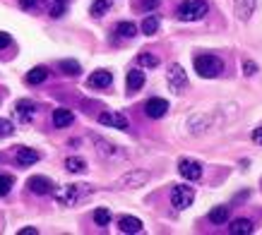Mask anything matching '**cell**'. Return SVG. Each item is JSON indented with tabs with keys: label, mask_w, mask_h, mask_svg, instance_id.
Returning a JSON list of instances; mask_svg holds the SVG:
<instances>
[{
	"label": "cell",
	"mask_w": 262,
	"mask_h": 235,
	"mask_svg": "<svg viewBox=\"0 0 262 235\" xmlns=\"http://www.w3.org/2000/svg\"><path fill=\"white\" fill-rule=\"evenodd\" d=\"M178 171L185 180H200L202 178V166L198 161H192V158H183L181 163H178Z\"/></svg>",
	"instance_id": "cell-7"
},
{
	"label": "cell",
	"mask_w": 262,
	"mask_h": 235,
	"mask_svg": "<svg viewBox=\"0 0 262 235\" xmlns=\"http://www.w3.org/2000/svg\"><path fill=\"white\" fill-rule=\"evenodd\" d=\"M92 195V187L89 185H65L60 192H56V199L58 204H63V206H75V204H80L82 199H87Z\"/></svg>",
	"instance_id": "cell-1"
},
{
	"label": "cell",
	"mask_w": 262,
	"mask_h": 235,
	"mask_svg": "<svg viewBox=\"0 0 262 235\" xmlns=\"http://www.w3.org/2000/svg\"><path fill=\"white\" fill-rule=\"evenodd\" d=\"M12 132H15L12 123H10V120H5V118H0V137H10Z\"/></svg>",
	"instance_id": "cell-29"
},
{
	"label": "cell",
	"mask_w": 262,
	"mask_h": 235,
	"mask_svg": "<svg viewBox=\"0 0 262 235\" xmlns=\"http://www.w3.org/2000/svg\"><path fill=\"white\" fill-rule=\"evenodd\" d=\"M159 5V0H144V10H151Z\"/></svg>",
	"instance_id": "cell-34"
},
{
	"label": "cell",
	"mask_w": 262,
	"mask_h": 235,
	"mask_svg": "<svg viewBox=\"0 0 262 235\" xmlns=\"http://www.w3.org/2000/svg\"><path fill=\"white\" fill-rule=\"evenodd\" d=\"M72 120H75L72 110H68V108H56L53 110V125L56 127H68V125H72Z\"/></svg>",
	"instance_id": "cell-17"
},
{
	"label": "cell",
	"mask_w": 262,
	"mask_h": 235,
	"mask_svg": "<svg viewBox=\"0 0 262 235\" xmlns=\"http://www.w3.org/2000/svg\"><path fill=\"white\" fill-rule=\"evenodd\" d=\"M253 139L257 142V144H262V127H257V130L253 132Z\"/></svg>",
	"instance_id": "cell-33"
},
{
	"label": "cell",
	"mask_w": 262,
	"mask_h": 235,
	"mask_svg": "<svg viewBox=\"0 0 262 235\" xmlns=\"http://www.w3.org/2000/svg\"><path fill=\"white\" fill-rule=\"evenodd\" d=\"M39 158H41L39 151L27 149V147H19V149H17V163L19 166H34Z\"/></svg>",
	"instance_id": "cell-16"
},
{
	"label": "cell",
	"mask_w": 262,
	"mask_h": 235,
	"mask_svg": "<svg viewBox=\"0 0 262 235\" xmlns=\"http://www.w3.org/2000/svg\"><path fill=\"white\" fill-rule=\"evenodd\" d=\"M113 0H94L92 3V8H89V12H92V17H103L108 10H111Z\"/></svg>",
	"instance_id": "cell-19"
},
{
	"label": "cell",
	"mask_w": 262,
	"mask_h": 235,
	"mask_svg": "<svg viewBox=\"0 0 262 235\" xmlns=\"http://www.w3.org/2000/svg\"><path fill=\"white\" fill-rule=\"evenodd\" d=\"M192 199H195V192H192V187H188V185H176L173 192H171V204H173L178 212L188 209L192 204Z\"/></svg>",
	"instance_id": "cell-4"
},
{
	"label": "cell",
	"mask_w": 262,
	"mask_h": 235,
	"mask_svg": "<svg viewBox=\"0 0 262 235\" xmlns=\"http://www.w3.org/2000/svg\"><path fill=\"white\" fill-rule=\"evenodd\" d=\"M27 187L32 190L34 195H51L53 192V182L43 178V175H34V178L27 180Z\"/></svg>",
	"instance_id": "cell-9"
},
{
	"label": "cell",
	"mask_w": 262,
	"mask_h": 235,
	"mask_svg": "<svg viewBox=\"0 0 262 235\" xmlns=\"http://www.w3.org/2000/svg\"><path fill=\"white\" fill-rule=\"evenodd\" d=\"M205 15H207L205 0H183L178 5V19H183V22H198Z\"/></svg>",
	"instance_id": "cell-2"
},
{
	"label": "cell",
	"mask_w": 262,
	"mask_h": 235,
	"mask_svg": "<svg viewBox=\"0 0 262 235\" xmlns=\"http://www.w3.org/2000/svg\"><path fill=\"white\" fill-rule=\"evenodd\" d=\"M94 223L96 226H108V223H111V212H108V209H96Z\"/></svg>",
	"instance_id": "cell-26"
},
{
	"label": "cell",
	"mask_w": 262,
	"mask_h": 235,
	"mask_svg": "<svg viewBox=\"0 0 262 235\" xmlns=\"http://www.w3.org/2000/svg\"><path fill=\"white\" fill-rule=\"evenodd\" d=\"M111 82H113V77L108 70H96L94 75L87 79V84L92 86V89H106V86H111Z\"/></svg>",
	"instance_id": "cell-13"
},
{
	"label": "cell",
	"mask_w": 262,
	"mask_h": 235,
	"mask_svg": "<svg viewBox=\"0 0 262 235\" xmlns=\"http://www.w3.org/2000/svg\"><path fill=\"white\" fill-rule=\"evenodd\" d=\"M255 70H257V67H255L253 63H246V75H255Z\"/></svg>",
	"instance_id": "cell-36"
},
{
	"label": "cell",
	"mask_w": 262,
	"mask_h": 235,
	"mask_svg": "<svg viewBox=\"0 0 262 235\" xmlns=\"http://www.w3.org/2000/svg\"><path fill=\"white\" fill-rule=\"evenodd\" d=\"M56 3H63V5H65V3H68V0H56Z\"/></svg>",
	"instance_id": "cell-37"
},
{
	"label": "cell",
	"mask_w": 262,
	"mask_h": 235,
	"mask_svg": "<svg viewBox=\"0 0 262 235\" xmlns=\"http://www.w3.org/2000/svg\"><path fill=\"white\" fill-rule=\"evenodd\" d=\"M255 230L253 226V221H248V219H236L233 223L229 226V233L231 235H250Z\"/></svg>",
	"instance_id": "cell-15"
},
{
	"label": "cell",
	"mask_w": 262,
	"mask_h": 235,
	"mask_svg": "<svg viewBox=\"0 0 262 235\" xmlns=\"http://www.w3.org/2000/svg\"><path fill=\"white\" fill-rule=\"evenodd\" d=\"M147 180H149V173H147V171H130V173H125L118 182H116V187H120V190L142 187Z\"/></svg>",
	"instance_id": "cell-5"
},
{
	"label": "cell",
	"mask_w": 262,
	"mask_h": 235,
	"mask_svg": "<svg viewBox=\"0 0 262 235\" xmlns=\"http://www.w3.org/2000/svg\"><path fill=\"white\" fill-rule=\"evenodd\" d=\"M19 235H36V228H22Z\"/></svg>",
	"instance_id": "cell-35"
},
{
	"label": "cell",
	"mask_w": 262,
	"mask_h": 235,
	"mask_svg": "<svg viewBox=\"0 0 262 235\" xmlns=\"http://www.w3.org/2000/svg\"><path fill=\"white\" fill-rule=\"evenodd\" d=\"M34 113H36V103L29 101V99H22V101H17L15 106V118L19 120V123H29L34 118Z\"/></svg>",
	"instance_id": "cell-8"
},
{
	"label": "cell",
	"mask_w": 262,
	"mask_h": 235,
	"mask_svg": "<svg viewBox=\"0 0 262 235\" xmlns=\"http://www.w3.org/2000/svg\"><path fill=\"white\" fill-rule=\"evenodd\" d=\"M166 77H168V86L173 89L176 94H181L183 89L188 86V77H185V70H183L178 63H173L171 67H168V75H166Z\"/></svg>",
	"instance_id": "cell-6"
},
{
	"label": "cell",
	"mask_w": 262,
	"mask_h": 235,
	"mask_svg": "<svg viewBox=\"0 0 262 235\" xmlns=\"http://www.w3.org/2000/svg\"><path fill=\"white\" fill-rule=\"evenodd\" d=\"M116 34L123 36V39H133V36H137V27L133 22H120L116 27Z\"/></svg>",
	"instance_id": "cell-20"
},
{
	"label": "cell",
	"mask_w": 262,
	"mask_h": 235,
	"mask_svg": "<svg viewBox=\"0 0 262 235\" xmlns=\"http://www.w3.org/2000/svg\"><path fill=\"white\" fill-rule=\"evenodd\" d=\"M63 12H65V5L63 3H56V5H53V10H51V17H63Z\"/></svg>",
	"instance_id": "cell-30"
},
{
	"label": "cell",
	"mask_w": 262,
	"mask_h": 235,
	"mask_svg": "<svg viewBox=\"0 0 262 235\" xmlns=\"http://www.w3.org/2000/svg\"><path fill=\"white\" fill-rule=\"evenodd\" d=\"M255 3L257 0H233V12H236V17H238L241 22L250 19V15H253V10H255Z\"/></svg>",
	"instance_id": "cell-12"
},
{
	"label": "cell",
	"mask_w": 262,
	"mask_h": 235,
	"mask_svg": "<svg viewBox=\"0 0 262 235\" xmlns=\"http://www.w3.org/2000/svg\"><path fill=\"white\" fill-rule=\"evenodd\" d=\"M222 70H224V63L216 55H198V58H195V72H198L200 77L212 79Z\"/></svg>",
	"instance_id": "cell-3"
},
{
	"label": "cell",
	"mask_w": 262,
	"mask_h": 235,
	"mask_svg": "<svg viewBox=\"0 0 262 235\" xmlns=\"http://www.w3.org/2000/svg\"><path fill=\"white\" fill-rule=\"evenodd\" d=\"M5 46H10V34L0 32V48H5Z\"/></svg>",
	"instance_id": "cell-31"
},
{
	"label": "cell",
	"mask_w": 262,
	"mask_h": 235,
	"mask_svg": "<svg viewBox=\"0 0 262 235\" xmlns=\"http://www.w3.org/2000/svg\"><path fill=\"white\" fill-rule=\"evenodd\" d=\"M157 29H159V15L144 17V22H142V34L151 36V34H157Z\"/></svg>",
	"instance_id": "cell-21"
},
{
	"label": "cell",
	"mask_w": 262,
	"mask_h": 235,
	"mask_svg": "<svg viewBox=\"0 0 262 235\" xmlns=\"http://www.w3.org/2000/svg\"><path fill=\"white\" fill-rule=\"evenodd\" d=\"M166 110H168V101H164V99H149L147 101V106H144V113L149 118H164L166 115Z\"/></svg>",
	"instance_id": "cell-11"
},
{
	"label": "cell",
	"mask_w": 262,
	"mask_h": 235,
	"mask_svg": "<svg viewBox=\"0 0 262 235\" xmlns=\"http://www.w3.org/2000/svg\"><path fill=\"white\" fill-rule=\"evenodd\" d=\"M60 70L65 72V75H70V77H75V75H80L82 67L77 60H60Z\"/></svg>",
	"instance_id": "cell-25"
},
{
	"label": "cell",
	"mask_w": 262,
	"mask_h": 235,
	"mask_svg": "<svg viewBox=\"0 0 262 235\" xmlns=\"http://www.w3.org/2000/svg\"><path fill=\"white\" fill-rule=\"evenodd\" d=\"M137 63L142 65V67H157V65H159V58L151 53H142V55H137Z\"/></svg>",
	"instance_id": "cell-27"
},
{
	"label": "cell",
	"mask_w": 262,
	"mask_h": 235,
	"mask_svg": "<svg viewBox=\"0 0 262 235\" xmlns=\"http://www.w3.org/2000/svg\"><path fill=\"white\" fill-rule=\"evenodd\" d=\"M118 228H120V233H127V235L142 233V221L135 219V216H123L118 221Z\"/></svg>",
	"instance_id": "cell-14"
},
{
	"label": "cell",
	"mask_w": 262,
	"mask_h": 235,
	"mask_svg": "<svg viewBox=\"0 0 262 235\" xmlns=\"http://www.w3.org/2000/svg\"><path fill=\"white\" fill-rule=\"evenodd\" d=\"M19 5H22L24 10H29V8H34V5H36V0H19Z\"/></svg>",
	"instance_id": "cell-32"
},
{
	"label": "cell",
	"mask_w": 262,
	"mask_h": 235,
	"mask_svg": "<svg viewBox=\"0 0 262 235\" xmlns=\"http://www.w3.org/2000/svg\"><path fill=\"white\" fill-rule=\"evenodd\" d=\"M226 219H229V206H214L209 212V221L212 223H224Z\"/></svg>",
	"instance_id": "cell-23"
},
{
	"label": "cell",
	"mask_w": 262,
	"mask_h": 235,
	"mask_svg": "<svg viewBox=\"0 0 262 235\" xmlns=\"http://www.w3.org/2000/svg\"><path fill=\"white\" fill-rule=\"evenodd\" d=\"M99 123L101 125H108V127H116V130H127V118L123 113H101L99 115Z\"/></svg>",
	"instance_id": "cell-10"
},
{
	"label": "cell",
	"mask_w": 262,
	"mask_h": 235,
	"mask_svg": "<svg viewBox=\"0 0 262 235\" xmlns=\"http://www.w3.org/2000/svg\"><path fill=\"white\" fill-rule=\"evenodd\" d=\"M12 185H15V178H12V175H0V197L10 195Z\"/></svg>",
	"instance_id": "cell-28"
},
{
	"label": "cell",
	"mask_w": 262,
	"mask_h": 235,
	"mask_svg": "<svg viewBox=\"0 0 262 235\" xmlns=\"http://www.w3.org/2000/svg\"><path fill=\"white\" fill-rule=\"evenodd\" d=\"M142 84H144V72L142 70H130L127 72V89H130V91H137Z\"/></svg>",
	"instance_id": "cell-18"
},
{
	"label": "cell",
	"mask_w": 262,
	"mask_h": 235,
	"mask_svg": "<svg viewBox=\"0 0 262 235\" xmlns=\"http://www.w3.org/2000/svg\"><path fill=\"white\" fill-rule=\"evenodd\" d=\"M46 77H48L46 67H34V70H29V75H27V82H29V84H41V82H46Z\"/></svg>",
	"instance_id": "cell-22"
},
{
	"label": "cell",
	"mask_w": 262,
	"mask_h": 235,
	"mask_svg": "<svg viewBox=\"0 0 262 235\" xmlns=\"http://www.w3.org/2000/svg\"><path fill=\"white\" fill-rule=\"evenodd\" d=\"M65 168L70 173H82L84 168H87V163H84V158H80V156H70L68 161H65Z\"/></svg>",
	"instance_id": "cell-24"
}]
</instances>
